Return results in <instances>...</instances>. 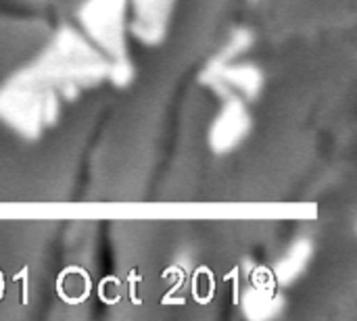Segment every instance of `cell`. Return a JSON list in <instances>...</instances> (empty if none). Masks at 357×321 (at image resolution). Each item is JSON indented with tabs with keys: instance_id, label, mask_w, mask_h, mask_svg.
Wrapping results in <instances>:
<instances>
[{
	"instance_id": "cell-4",
	"label": "cell",
	"mask_w": 357,
	"mask_h": 321,
	"mask_svg": "<svg viewBox=\"0 0 357 321\" xmlns=\"http://www.w3.org/2000/svg\"><path fill=\"white\" fill-rule=\"evenodd\" d=\"M134 4V33L155 44L163 38L174 8V0H132Z\"/></svg>"
},
{
	"instance_id": "cell-5",
	"label": "cell",
	"mask_w": 357,
	"mask_h": 321,
	"mask_svg": "<svg viewBox=\"0 0 357 321\" xmlns=\"http://www.w3.org/2000/svg\"><path fill=\"white\" fill-rule=\"evenodd\" d=\"M243 309L251 320H270L276 318L282 309V299L278 297L272 282H257L245 292Z\"/></svg>"
},
{
	"instance_id": "cell-2",
	"label": "cell",
	"mask_w": 357,
	"mask_h": 321,
	"mask_svg": "<svg viewBox=\"0 0 357 321\" xmlns=\"http://www.w3.org/2000/svg\"><path fill=\"white\" fill-rule=\"evenodd\" d=\"M203 79L228 96L236 98H255L261 90L264 77L253 65H228L213 61L209 69H205Z\"/></svg>"
},
{
	"instance_id": "cell-6",
	"label": "cell",
	"mask_w": 357,
	"mask_h": 321,
	"mask_svg": "<svg viewBox=\"0 0 357 321\" xmlns=\"http://www.w3.org/2000/svg\"><path fill=\"white\" fill-rule=\"evenodd\" d=\"M312 257V244L307 240H299L291 246V251L287 253V257L276 265V269L272 272V278L280 284H289L293 282L297 276H301L303 267L307 265Z\"/></svg>"
},
{
	"instance_id": "cell-3",
	"label": "cell",
	"mask_w": 357,
	"mask_h": 321,
	"mask_svg": "<svg viewBox=\"0 0 357 321\" xmlns=\"http://www.w3.org/2000/svg\"><path fill=\"white\" fill-rule=\"evenodd\" d=\"M251 117L243 102V98L230 96V100L224 104L222 113L218 115L215 123L211 125L209 140L215 152H228L234 146H238L245 136L249 134Z\"/></svg>"
},
{
	"instance_id": "cell-1",
	"label": "cell",
	"mask_w": 357,
	"mask_h": 321,
	"mask_svg": "<svg viewBox=\"0 0 357 321\" xmlns=\"http://www.w3.org/2000/svg\"><path fill=\"white\" fill-rule=\"evenodd\" d=\"M126 0H88L79 10L88 36L115 61L126 58Z\"/></svg>"
}]
</instances>
